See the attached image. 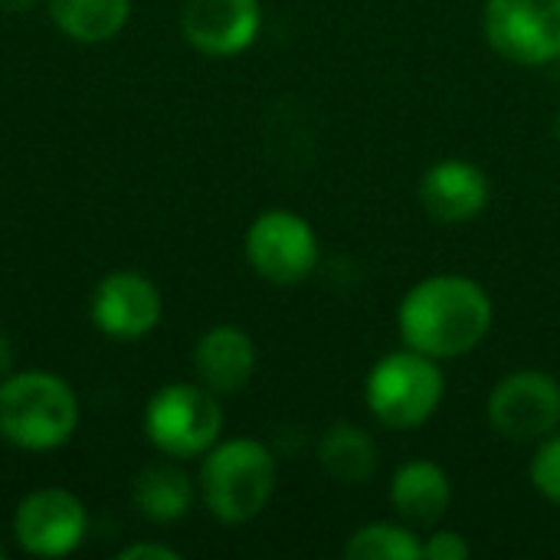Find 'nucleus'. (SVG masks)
<instances>
[{
  "label": "nucleus",
  "mask_w": 560,
  "mask_h": 560,
  "mask_svg": "<svg viewBox=\"0 0 560 560\" xmlns=\"http://www.w3.org/2000/svg\"><path fill=\"white\" fill-rule=\"evenodd\" d=\"M13 541L30 558H66L72 555L85 532L89 515L75 492L49 486L30 492L13 512Z\"/></svg>",
  "instance_id": "obj_9"
},
{
  "label": "nucleus",
  "mask_w": 560,
  "mask_h": 560,
  "mask_svg": "<svg viewBox=\"0 0 560 560\" xmlns=\"http://www.w3.org/2000/svg\"><path fill=\"white\" fill-rule=\"evenodd\" d=\"M194 499H197V492H194L190 476L171 463L144 466L131 486V502H135L138 515L154 525H174V522L187 518L194 509Z\"/></svg>",
  "instance_id": "obj_16"
},
{
  "label": "nucleus",
  "mask_w": 560,
  "mask_h": 560,
  "mask_svg": "<svg viewBox=\"0 0 560 560\" xmlns=\"http://www.w3.org/2000/svg\"><path fill=\"white\" fill-rule=\"evenodd\" d=\"M558 141H560V115H558Z\"/></svg>",
  "instance_id": "obj_25"
},
{
  "label": "nucleus",
  "mask_w": 560,
  "mask_h": 560,
  "mask_svg": "<svg viewBox=\"0 0 560 560\" xmlns=\"http://www.w3.org/2000/svg\"><path fill=\"white\" fill-rule=\"evenodd\" d=\"M49 16L62 36L95 46L115 39L125 30L131 0H49Z\"/></svg>",
  "instance_id": "obj_17"
},
{
  "label": "nucleus",
  "mask_w": 560,
  "mask_h": 560,
  "mask_svg": "<svg viewBox=\"0 0 560 560\" xmlns=\"http://www.w3.org/2000/svg\"><path fill=\"white\" fill-rule=\"evenodd\" d=\"M528 476H532L535 492L545 502L560 505V430L538 443V450L532 456V466H528Z\"/></svg>",
  "instance_id": "obj_19"
},
{
  "label": "nucleus",
  "mask_w": 560,
  "mask_h": 560,
  "mask_svg": "<svg viewBox=\"0 0 560 560\" xmlns=\"http://www.w3.org/2000/svg\"><path fill=\"white\" fill-rule=\"evenodd\" d=\"M420 207L443 226H463L486 213L492 200L489 174L466 158H443L420 177Z\"/></svg>",
  "instance_id": "obj_12"
},
{
  "label": "nucleus",
  "mask_w": 560,
  "mask_h": 560,
  "mask_svg": "<svg viewBox=\"0 0 560 560\" xmlns=\"http://www.w3.org/2000/svg\"><path fill=\"white\" fill-rule=\"evenodd\" d=\"M495 305L482 282L463 272H436L407 289L397 305L400 341L433 361L472 354L492 331Z\"/></svg>",
  "instance_id": "obj_1"
},
{
  "label": "nucleus",
  "mask_w": 560,
  "mask_h": 560,
  "mask_svg": "<svg viewBox=\"0 0 560 560\" xmlns=\"http://www.w3.org/2000/svg\"><path fill=\"white\" fill-rule=\"evenodd\" d=\"M7 374H13V341H10V335L0 328V381H3Z\"/></svg>",
  "instance_id": "obj_22"
},
{
  "label": "nucleus",
  "mask_w": 560,
  "mask_h": 560,
  "mask_svg": "<svg viewBox=\"0 0 560 560\" xmlns=\"http://www.w3.org/2000/svg\"><path fill=\"white\" fill-rule=\"evenodd\" d=\"M39 0H0V10H7V13H26V10H33Z\"/></svg>",
  "instance_id": "obj_23"
},
{
  "label": "nucleus",
  "mask_w": 560,
  "mask_h": 560,
  "mask_svg": "<svg viewBox=\"0 0 560 560\" xmlns=\"http://www.w3.org/2000/svg\"><path fill=\"white\" fill-rule=\"evenodd\" d=\"M279 466L266 443L253 436L220 440L203 453L200 499L223 525H246L266 512L276 495Z\"/></svg>",
  "instance_id": "obj_3"
},
{
  "label": "nucleus",
  "mask_w": 560,
  "mask_h": 560,
  "mask_svg": "<svg viewBox=\"0 0 560 560\" xmlns=\"http://www.w3.org/2000/svg\"><path fill=\"white\" fill-rule=\"evenodd\" d=\"M259 0H187L180 10V33L203 56H240L259 39Z\"/></svg>",
  "instance_id": "obj_11"
},
{
  "label": "nucleus",
  "mask_w": 560,
  "mask_h": 560,
  "mask_svg": "<svg viewBox=\"0 0 560 560\" xmlns=\"http://www.w3.org/2000/svg\"><path fill=\"white\" fill-rule=\"evenodd\" d=\"M318 466L338 486H368L381 466L377 440L354 423H335L318 443Z\"/></svg>",
  "instance_id": "obj_15"
},
{
  "label": "nucleus",
  "mask_w": 560,
  "mask_h": 560,
  "mask_svg": "<svg viewBox=\"0 0 560 560\" xmlns=\"http://www.w3.org/2000/svg\"><path fill=\"white\" fill-rule=\"evenodd\" d=\"M148 443L171 459H197L220 443L223 407L213 390L197 384H167L144 407Z\"/></svg>",
  "instance_id": "obj_5"
},
{
  "label": "nucleus",
  "mask_w": 560,
  "mask_h": 560,
  "mask_svg": "<svg viewBox=\"0 0 560 560\" xmlns=\"http://www.w3.org/2000/svg\"><path fill=\"white\" fill-rule=\"evenodd\" d=\"M243 253L253 272L272 285H299L305 282L322 259L318 233L312 223L285 207L262 210L246 236H243Z\"/></svg>",
  "instance_id": "obj_6"
},
{
  "label": "nucleus",
  "mask_w": 560,
  "mask_h": 560,
  "mask_svg": "<svg viewBox=\"0 0 560 560\" xmlns=\"http://www.w3.org/2000/svg\"><path fill=\"white\" fill-rule=\"evenodd\" d=\"M79 400L52 371H13L0 381V436L23 453H52L75 436Z\"/></svg>",
  "instance_id": "obj_2"
},
{
  "label": "nucleus",
  "mask_w": 560,
  "mask_h": 560,
  "mask_svg": "<svg viewBox=\"0 0 560 560\" xmlns=\"http://www.w3.org/2000/svg\"><path fill=\"white\" fill-rule=\"evenodd\" d=\"M256 341L236 325H213L194 345V374L217 397L240 394L256 374Z\"/></svg>",
  "instance_id": "obj_13"
},
{
  "label": "nucleus",
  "mask_w": 560,
  "mask_h": 560,
  "mask_svg": "<svg viewBox=\"0 0 560 560\" xmlns=\"http://www.w3.org/2000/svg\"><path fill=\"white\" fill-rule=\"evenodd\" d=\"M3 558H7V551H3V548H0V560H3Z\"/></svg>",
  "instance_id": "obj_24"
},
{
  "label": "nucleus",
  "mask_w": 560,
  "mask_h": 560,
  "mask_svg": "<svg viewBox=\"0 0 560 560\" xmlns=\"http://www.w3.org/2000/svg\"><path fill=\"white\" fill-rule=\"evenodd\" d=\"M164 299L161 289L135 269H115L108 272L89 302L92 325L112 338V341H138L151 335L161 325Z\"/></svg>",
  "instance_id": "obj_10"
},
{
  "label": "nucleus",
  "mask_w": 560,
  "mask_h": 560,
  "mask_svg": "<svg viewBox=\"0 0 560 560\" xmlns=\"http://www.w3.org/2000/svg\"><path fill=\"white\" fill-rule=\"evenodd\" d=\"M453 505V482L433 459H410L390 479V509L410 528H433Z\"/></svg>",
  "instance_id": "obj_14"
},
{
  "label": "nucleus",
  "mask_w": 560,
  "mask_h": 560,
  "mask_svg": "<svg viewBox=\"0 0 560 560\" xmlns=\"http://www.w3.org/2000/svg\"><path fill=\"white\" fill-rule=\"evenodd\" d=\"M446 397V377L440 361L400 348L377 358L364 377L368 413L394 433H410L430 423Z\"/></svg>",
  "instance_id": "obj_4"
},
{
  "label": "nucleus",
  "mask_w": 560,
  "mask_h": 560,
  "mask_svg": "<svg viewBox=\"0 0 560 560\" xmlns=\"http://www.w3.org/2000/svg\"><path fill=\"white\" fill-rule=\"evenodd\" d=\"M482 30L512 66L541 69L560 59V0H486Z\"/></svg>",
  "instance_id": "obj_7"
},
{
  "label": "nucleus",
  "mask_w": 560,
  "mask_h": 560,
  "mask_svg": "<svg viewBox=\"0 0 560 560\" xmlns=\"http://www.w3.org/2000/svg\"><path fill=\"white\" fill-rule=\"evenodd\" d=\"M472 545L466 541V535L440 528L430 532V538H423V560H469Z\"/></svg>",
  "instance_id": "obj_20"
},
{
  "label": "nucleus",
  "mask_w": 560,
  "mask_h": 560,
  "mask_svg": "<svg viewBox=\"0 0 560 560\" xmlns=\"http://www.w3.org/2000/svg\"><path fill=\"white\" fill-rule=\"evenodd\" d=\"M118 560H180V555L167 545L158 541H141V545H125L118 551Z\"/></svg>",
  "instance_id": "obj_21"
},
{
  "label": "nucleus",
  "mask_w": 560,
  "mask_h": 560,
  "mask_svg": "<svg viewBox=\"0 0 560 560\" xmlns=\"http://www.w3.org/2000/svg\"><path fill=\"white\" fill-rule=\"evenodd\" d=\"M348 560H423V538L407 522H371L348 535Z\"/></svg>",
  "instance_id": "obj_18"
},
{
  "label": "nucleus",
  "mask_w": 560,
  "mask_h": 560,
  "mask_svg": "<svg viewBox=\"0 0 560 560\" xmlns=\"http://www.w3.org/2000/svg\"><path fill=\"white\" fill-rule=\"evenodd\" d=\"M486 417L502 440L541 443L560 430V381L541 368H518L492 387Z\"/></svg>",
  "instance_id": "obj_8"
}]
</instances>
